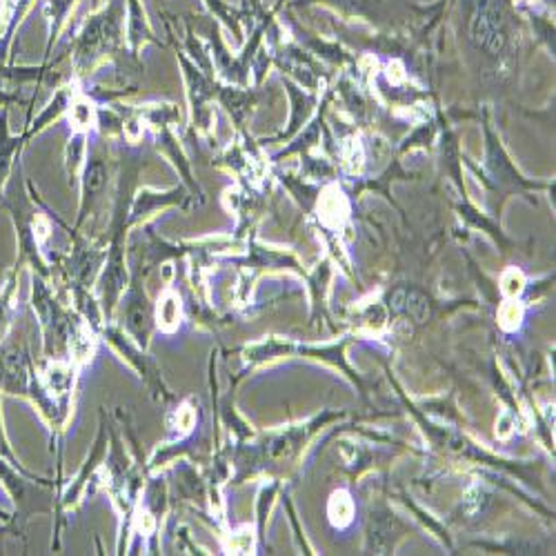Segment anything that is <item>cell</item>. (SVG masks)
I'll return each mask as SVG.
<instances>
[{
	"label": "cell",
	"instance_id": "6da1fadb",
	"mask_svg": "<svg viewBox=\"0 0 556 556\" xmlns=\"http://www.w3.org/2000/svg\"><path fill=\"white\" fill-rule=\"evenodd\" d=\"M18 174H21V167H16V176L12 178L10 188L3 190V194H0V205H3L14 223H16V235H18V258H16V269L21 271V267L25 263L31 265L34 274L38 276H48V269H45V263L40 258V252H38V237H36V218H34V212L29 210L27 205V199L25 194L18 192Z\"/></svg>",
	"mask_w": 556,
	"mask_h": 556
},
{
	"label": "cell",
	"instance_id": "7a4b0ae2",
	"mask_svg": "<svg viewBox=\"0 0 556 556\" xmlns=\"http://www.w3.org/2000/svg\"><path fill=\"white\" fill-rule=\"evenodd\" d=\"M31 307L38 314L40 328L45 334V354L54 356L56 348L67 341V320L65 314L61 312L59 303L52 296V290L48 283L42 281V276L34 274L31 276Z\"/></svg>",
	"mask_w": 556,
	"mask_h": 556
},
{
	"label": "cell",
	"instance_id": "3957f363",
	"mask_svg": "<svg viewBox=\"0 0 556 556\" xmlns=\"http://www.w3.org/2000/svg\"><path fill=\"white\" fill-rule=\"evenodd\" d=\"M63 108V97L56 99V103H52L48 110L40 114V118L34 123V127L29 131H25L23 136H12L10 134V108H0V194H3L5 182L10 180L16 154L21 152V148L29 141V138L45 127L52 116H56Z\"/></svg>",
	"mask_w": 556,
	"mask_h": 556
},
{
	"label": "cell",
	"instance_id": "277c9868",
	"mask_svg": "<svg viewBox=\"0 0 556 556\" xmlns=\"http://www.w3.org/2000/svg\"><path fill=\"white\" fill-rule=\"evenodd\" d=\"M116 34H118V12L116 8L108 10L105 14L101 16H94L83 36H80V42H78V52H76V61L78 65H89L91 61H94L97 56H101L110 45L116 40Z\"/></svg>",
	"mask_w": 556,
	"mask_h": 556
},
{
	"label": "cell",
	"instance_id": "5b68a950",
	"mask_svg": "<svg viewBox=\"0 0 556 556\" xmlns=\"http://www.w3.org/2000/svg\"><path fill=\"white\" fill-rule=\"evenodd\" d=\"M125 323H127V330L134 334V339L138 343L148 345V339H150V332H152V309L148 305L146 294L134 292L127 299Z\"/></svg>",
	"mask_w": 556,
	"mask_h": 556
},
{
	"label": "cell",
	"instance_id": "8992f818",
	"mask_svg": "<svg viewBox=\"0 0 556 556\" xmlns=\"http://www.w3.org/2000/svg\"><path fill=\"white\" fill-rule=\"evenodd\" d=\"M108 182V165L101 156H89L87 165H85V174H83V214L87 212V207L94 203V199L103 192Z\"/></svg>",
	"mask_w": 556,
	"mask_h": 556
},
{
	"label": "cell",
	"instance_id": "52a82bcc",
	"mask_svg": "<svg viewBox=\"0 0 556 556\" xmlns=\"http://www.w3.org/2000/svg\"><path fill=\"white\" fill-rule=\"evenodd\" d=\"M390 305L399 314H407L414 320H424L428 316V299L412 288H399L390 296Z\"/></svg>",
	"mask_w": 556,
	"mask_h": 556
},
{
	"label": "cell",
	"instance_id": "ba28073f",
	"mask_svg": "<svg viewBox=\"0 0 556 556\" xmlns=\"http://www.w3.org/2000/svg\"><path fill=\"white\" fill-rule=\"evenodd\" d=\"M18 292V269L12 267L5 288L0 290V343H3L14 326V296Z\"/></svg>",
	"mask_w": 556,
	"mask_h": 556
},
{
	"label": "cell",
	"instance_id": "9c48e42d",
	"mask_svg": "<svg viewBox=\"0 0 556 556\" xmlns=\"http://www.w3.org/2000/svg\"><path fill=\"white\" fill-rule=\"evenodd\" d=\"M0 394H3V392H0ZM0 458H5L8 463H12V466L18 468L21 472L31 475V472H27V470L21 466L18 456L14 454V450H12V445H10V439H8V434H5V424H3V409H0Z\"/></svg>",
	"mask_w": 556,
	"mask_h": 556
},
{
	"label": "cell",
	"instance_id": "30bf717a",
	"mask_svg": "<svg viewBox=\"0 0 556 556\" xmlns=\"http://www.w3.org/2000/svg\"><path fill=\"white\" fill-rule=\"evenodd\" d=\"M42 76V70H23V67H8L0 63V78L14 80V83H27V80H38Z\"/></svg>",
	"mask_w": 556,
	"mask_h": 556
},
{
	"label": "cell",
	"instance_id": "8fae6325",
	"mask_svg": "<svg viewBox=\"0 0 556 556\" xmlns=\"http://www.w3.org/2000/svg\"><path fill=\"white\" fill-rule=\"evenodd\" d=\"M12 105H25V101L18 94H12V91L0 89V108H12Z\"/></svg>",
	"mask_w": 556,
	"mask_h": 556
},
{
	"label": "cell",
	"instance_id": "7c38bea8",
	"mask_svg": "<svg viewBox=\"0 0 556 556\" xmlns=\"http://www.w3.org/2000/svg\"><path fill=\"white\" fill-rule=\"evenodd\" d=\"M3 532H12V528H10V523L5 526V528H0V534H3Z\"/></svg>",
	"mask_w": 556,
	"mask_h": 556
}]
</instances>
